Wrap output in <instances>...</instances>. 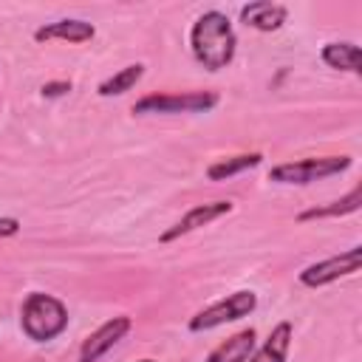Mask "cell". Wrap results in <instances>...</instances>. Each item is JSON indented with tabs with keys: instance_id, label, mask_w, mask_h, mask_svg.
Listing matches in <instances>:
<instances>
[{
	"instance_id": "6da1fadb",
	"label": "cell",
	"mask_w": 362,
	"mask_h": 362,
	"mask_svg": "<svg viewBox=\"0 0 362 362\" xmlns=\"http://www.w3.org/2000/svg\"><path fill=\"white\" fill-rule=\"evenodd\" d=\"M235 31H232V23L226 14L221 11H204L192 28H189V48H192V57L206 68V71H221L232 62L235 57Z\"/></svg>"
},
{
	"instance_id": "7a4b0ae2",
	"label": "cell",
	"mask_w": 362,
	"mask_h": 362,
	"mask_svg": "<svg viewBox=\"0 0 362 362\" xmlns=\"http://www.w3.org/2000/svg\"><path fill=\"white\" fill-rule=\"evenodd\" d=\"M20 325L25 331L28 339L34 342H48L54 337H59L68 328V308L62 300H57L54 294H42L34 291L25 297L23 311H20Z\"/></svg>"
},
{
	"instance_id": "3957f363",
	"label": "cell",
	"mask_w": 362,
	"mask_h": 362,
	"mask_svg": "<svg viewBox=\"0 0 362 362\" xmlns=\"http://www.w3.org/2000/svg\"><path fill=\"white\" fill-rule=\"evenodd\" d=\"M351 167V156H317V158H297L269 170V181L277 184H311L320 178L339 175Z\"/></svg>"
},
{
	"instance_id": "277c9868",
	"label": "cell",
	"mask_w": 362,
	"mask_h": 362,
	"mask_svg": "<svg viewBox=\"0 0 362 362\" xmlns=\"http://www.w3.org/2000/svg\"><path fill=\"white\" fill-rule=\"evenodd\" d=\"M257 308V294L249 291V288H240L235 294H226L223 300L201 308L192 320H189V331H209V328H218L223 322H235V320H243L249 317L252 311Z\"/></svg>"
},
{
	"instance_id": "5b68a950",
	"label": "cell",
	"mask_w": 362,
	"mask_h": 362,
	"mask_svg": "<svg viewBox=\"0 0 362 362\" xmlns=\"http://www.w3.org/2000/svg\"><path fill=\"white\" fill-rule=\"evenodd\" d=\"M218 105L212 90H187V93H147L133 105V113H204Z\"/></svg>"
},
{
	"instance_id": "8992f818",
	"label": "cell",
	"mask_w": 362,
	"mask_h": 362,
	"mask_svg": "<svg viewBox=\"0 0 362 362\" xmlns=\"http://www.w3.org/2000/svg\"><path fill=\"white\" fill-rule=\"evenodd\" d=\"M359 266H362V246H351L342 255H334V257H325V260H317V263L305 266L300 272V283L308 286V288H322V286H328L339 277L356 274Z\"/></svg>"
},
{
	"instance_id": "52a82bcc",
	"label": "cell",
	"mask_w": 362,
	"mask_h": 362,
	"mask_svg": "<svg viewBox=\"0 0 362 362\" xmlns=\"http://www.w3.org/2000/svg\"><path fill=\"white\" fill-rule=\"evenodd\" d=\"M229 212H232V201L198 204V206H192L187 215H181L167 232H161V243L178 240V238H184V235H189V232H195V229H201V226H206V223H212V221H218V218H223V215H229Z\"/></svg>"
},
{
	"instance_id": "ba28073f",
	"label": "cell",
	"mask_w": 362,
	"mask_h": 362,
	"mask_svg": "<svg viewBox=\"0 0 362 362\" xmlns=\"http://www.w3.org/2000/svg\"><path fill=\"white\" fill-rule=\"evenodd\" d=\"M127 331H130V317H124V314H119V317L102 322V325L82 342V348H79V362H96V359L105 356Z\"/></svg>"
},
{
	"instance_id": "9c48e42d",
	"label": "cell",
	"mask_w": 362,
	"mask_h": 362,
	"mask_svg": "<svg viewBox=\"0 0 362 362\" xmlns=\"http://www.w3.org/2000/svg\"><path fill=\"white\" fill-rule=\"evenodd\" d=\"M96 37V28L93 23H85V20H76V17H68V20H57V23H45L34 31V40L37 42H48V40H65V42H88Z\"/></svg>"
},
{
	"instance_id": "30bf717a",
	"label": "cell",
	"mask_w": 362,
	"mask_h": 362,
	"mask_svg": "<svg viewBox=\"0 0 362 362\" xmlns=\"http://www.w3.org/2000/svg\"><path fill=\"white\" fill-rule=\"evenodd\" d=\"M286 17H288L286 6L269 3V0H255L240 8V23H246L249 28H257V31H277L286 23Z\"/></svg>"
},
{
	"instance_id": "8fae6325",
	"label": "cell",
	"mask_w": 362,
	"mask_h": 362,
	"mask_svg": "<svg viewBox=\"0 0 362 362\" xmlns=\"http://www.w3.org/2000/svg\"><path fill=\"white\" fill-rule=\"evenodd\" d=\"M291 337H294L291 322H288V320L277 322V325L272 328L269 339H266L260 348H255V351L249 354V359H246V362H286V354H288Z\"/></svg>"
},
{
	"instance_id": "7c38bea8",
	"label": "cell",
	"mask_w": 362,
	"mask_h": 362,
	"mask_svg": "<svg viewBox=\"0 0 362 362\" xmlns=\"http://www.w3.org/2000/svg\"><path fill=\"white\" fill-rule=\"evenodd\" d=\"M255 342H257L255 328H243V331L232 334L226 342H221V345L206 356V362H246L249 354L255 351Z\"/></svg>"
},
{
	"instance_id": "4fadbf2b",
	"label": "cell",
	"mask_w": 362,
	"mask_h": 362,
	"mask_svg": "<svg viewBox=\"0 0 362 362\" xmlns=\"http://www.w3.org/2000/svg\"><path fill=\"white\" fill-rule=\"evenodd\" d=\"M322 62L337 71L359 74V45L356 42H328L322 48Z\"/></svg>"
},
{
	"instance_id": "5bb4252c",
	"label": "cell",
	"mask_w": 362,
	"mask_h": 362,
	"mask_svg": "<svg viewBox=\"0 0 362 362\" xmlns=\"http://www.w3.org/2000/svg\"><path fill=\"white\" fill-rule=\"evenodd\" d=\"M260 161H263L260 153H243V156L221 158V161H215V164L206 167V178H209V181H226V178H232V175H238V173H243V170L257 167Z\"/></svg>"
},
{
	"instance_id": "9a60e30c",
	"label": "cell",
	"mask_w": 362,
	"mask_h": 362,
	"mask_svg": "<svg viewBox=\"0 0 362 362\" xmlns=\"http://www.w3.org/2000/svg\"><path fill=\"white\" fill-rule=\"evenodd\" d=\"M359 204H362V189H359V187H354V189H351L345 198H339V201H331V204H325V206H311V209L300 212V221H317V218H339V215L356 212V209H359Z\"/></svg>"
},
{
	"instance_id": "2e32d148",
	"label": "cell",
	"mask_w": 362,
	"mask_h": 362,
	"mask_svg": "<svg viewBox=\"0 0 362 362\" xmlns=\"http://www.w3.org/2000/svg\"><path fill=\"white\" fill-rule=\"evenodd\" d=\"M141 74H144V65L141 62H136V65H127V68H122V71H116L113 76H107L105 82H99V96H119V93H127L139 79H141Z\"/></svg>"
},
{
	"instance_id": "e0dca14e",
	"label": "cell",
	"mask_w": 362,
	"mask_h": 362,
	"mask_svg": "<svg viewBox=\"0 0 362 362\" xmlns=\"http://www.w3.org/2000/svg\"><path fill=\"white\" fill-rule=\"evenodd\" d=\"M17 232H20V221L8 218V215H0V238H11Z\"/></svg>"
},
{
	"instance_id": "ac0fdd59",
	"label": "cell",
	"mask_w": 362,
	"mask_h": 362,
	"mask_svg": "<svg viewBox=\"0 0 362 362\" xmlns=\"http://www.w3.org/2000/svg\"><path fill=\"white\" fill-rule=\"evenodd\" d=\"M71 90V82H45L42 85V96H62V93H68Z\"/></svg>"
},
{
	"instance_id": "d6986e66",
	"label": "cell",
	"mask_w": 362,
	"mask_h": 362,
	"mask_svg": "<svg viewBox=\"0 0 362 362\" xmlns=\"http://www.w3.org/2000/svg\"><path fill=\"white\" fill-rule=\"evenodd\" d=\"M139 362H156V359H139Z\"/></svg>"
}]
</instances>
